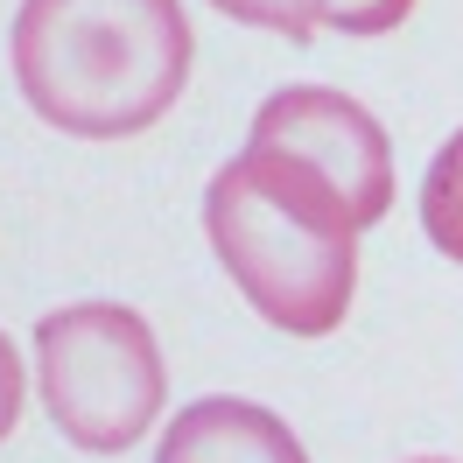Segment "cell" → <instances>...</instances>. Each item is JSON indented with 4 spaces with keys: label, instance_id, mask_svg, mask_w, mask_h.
I'll list each match as a JSON object with an SVG mask.
<instances>
[{
    "label": "cell",
    "instance_id": "obj_8",
    "mask_svg": "<svg viewBox=\"0 0 463 463\" xmlns=\"http://www.w3.org/2000/svg\"><path fill=\"white\" fill-rule=\"evenodd\" d=\"M407 14H414V0H345L330 14V29L337 35H386V29H401Z\"/></svg>",
    "mask_w": 463,
    "mask_h": 463
},
{
    "label": "cell",
    "instance_id": "obj_4",
    "mask_svg": "<svg viewBox=\"0 0 463 463\" xmlns=\"http://www.w3.org/2000/svg\"><path fill=\"white\" fill-rule=\"evenodd\" d=\"M253 147H281V155H302L309 169H323L351 197L365 232L393 211V147H386V127L358 99H345V91H330V85L274 91L253 113Z\"/></svg>",
    "mask_w": 463,
    "mask_h": 463
},
{
    "label": "cell",
    "instance_id": "obj_6",
    "mask_svg": "<svg viewBox=\"0 0 463 463\" xmlns=\"http://www.w3.org/2000/svg\"><path fill=\"white\" fill-rule=\"evenodd\" d=\"M421 232L435 239V253L463 267V127L435 147L429 175H421Z\"/></svg>",
    "mask_w": 463,
    "mask_h": 463
},
{
    "label": "cell",
    "instance_id": "obj_3",
    "mask_svg": "<svg viewBox=\"0 0 463 463\" xmlns=\"http://www.w3.org/2000/svg\"><path fill=\"white\" fill-rule=\"evenodd\" d=\"M35 379L43 407L78 449L119 457L134 449L169 393L162 345L141 309L127 302H71L35 323Z\"/></svg>",
    "mask_w": 463,
    "mask_h": 463
},
{
    "label": "cell",
    "instance_id": "obj_5",
    "mask_svg": "<svg viewBox=\"0 0 463 463\" xmlns=\"http://www.w3.org/2000/svg\"><path fill=\"white\" fill-rule=\"evenodd\" d=\"M155 463H309V449L295 442V429L274 407L211 393V401H190L162 429Z\"/></svg>",
    "mask_w": 463,
    "mask_h": 463
},
{
    "label": "cell",
    "instance_id": "obj_1",
    "mask_svg": "<svg viewBox=\"0 0 463 463\" xmlns=\"http://www.w3.org/2000/svg\"><path fill=\"white\" fill-rule=\"evenodd\" d=\"M211 253L253 317L288 337H330L358 295V211L323 169L281 147L232 155L203 190Z\"/></svg>",
    "mask_w": 463,
    "mask_h": 463
},
{
    "label": "cell",
    "instance_id": "obj_7",
    "mask_svg": "<svg viewBox=\"0 0 463 463\" xmlns=\"http://www.w3.org/2000/svg\"><path fill=\"white\" fill-rule=\"evenodd\" d=\"M218 14L246 22V29H267V35H288V43H317V29H330V14L345 0H211Z\"/></svg>",
    "mask_w": 463,
    "mask_h": 463
},
{
    "label": "cell",
    "instance_id": "obj_2",
    "mask_svg": "<svg viewBox=\"0 0 463 463\" xmlns=\"http://www.w3.org/2000/svg\"><path fill=\"white\" fill-rule=\"evenodd\" d=\"M7 57L35 119L78 141H127L183 99L197 35L183 0H22Z\"/></svg>",
    "mask_w": 463,
    "mask_h": 463
},
{
    "label": "cell",
    "instance_id": "obj_10",
    "mask_svg": "<svg viewBox=\"0 0 463 463\" xmlns=\"http://www.w3.org/2000/svg\"><path fill=\"white\" fill-rule=\"evenodd\" d=\"M407 463H457V457H407Z\"/></svg>",
    "mask_w": 463,
    "mask_h": 463
},
{
    "label": "cell",
    "instance_id": "obj_9",
    "mask_svg": "<svg viewBox=\"0 0 463 463\" xmlns=\"http://www.w3.org/2000/svg\"><path fill=\"white\" fill-rule=\"evenodd\" d=\"M22 358H14V337H7V330H0V442H7V435L22 429Z\"/></svg>",
    "mask_w": 463,
    "mask_h": 463
}]
</instances>
